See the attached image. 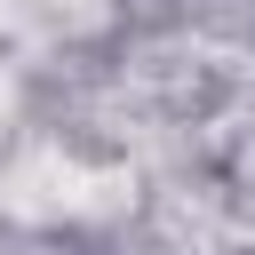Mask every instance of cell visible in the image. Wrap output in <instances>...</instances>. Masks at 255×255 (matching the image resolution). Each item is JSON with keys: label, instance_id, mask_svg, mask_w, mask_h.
Wrapping results in <instances>:
<instances>
[{"label": "cell", "instance_id": "6da1fadb", "mask_svg": "<svg viewBox=\"0 0 255 255\" xmlns=\"http://www.w3.org/2000/svg\"><path fill=\"white\" fill-rule=\"evenodd\" d=\"M0 112H8V88H0Z\"/></svg>", "mask_w": 255, "mask_h": 255}]
</instances>
